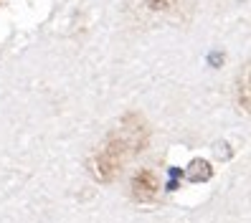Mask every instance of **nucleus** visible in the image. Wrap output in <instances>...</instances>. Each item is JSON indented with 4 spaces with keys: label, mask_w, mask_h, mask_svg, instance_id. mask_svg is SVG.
Masks as SVG:
<instances>
[{
    "label": "nucleus",
    "mask_w": 251,
    "mask_h": 223,
    "mask_svg": "<svg viewBox=\"0 0 251 223\" xmlns=\"http://www.w3.org/2000/svg\"><path fill=\"white\" fill-rule=\"evenodd\" d=\"M157 193H160V180L155 177V173H150V170L135 173V177H132V196L137 200L150 203L157 198Z\"/></svg>",
    "instance_id": "obj_1"
},
{
    "label": "nucleus",
    "mask_w": 251,
    "mask_h": 223,
    "mask_svg": "<svg viewBox=\"0 0 251 223\" xmlns=\"http://www.w3.org/2000/svg\"><path fill=\"white\" fill-rule=\"evenodd\" d=\"M170 175H173V177H178V170H170ZM168 188H170V190H173V188H178V185H175V180H173V183H170V185H168Z\"/></svg>",
    "instance_id": "obj_4"
},
{
    "label": "nucleus",
    "mask_w": 251,
    "mask_h": 223,
    "mask_svg": "<svg viewBox=\"0 0 251 223\" xmlns=\"http://www.w3.org/2000/svg\"><path fill=\"white\" fill-rule=\"evenodd\" d=\"M213 175V170H211V165L205 160H193L190 162V170H188V177L193 183H198V180H208V177Z\"/></svg>",
    "instance_id": "obj_2"
},
{
    "label": "nucleus",
    "mask_w": 251,
    "mask_h": 223,
    "mask_svg": "<svg viewBox=\"0 0 251 223\" xmlns=\"http://www.w3.org/2000/svg\"><path fill=\"white\" fill-rule=\"evenodd\" d=\"M145 3L150 5V8H155V10H157V8H168L170 3H175V0H145Z\"/></svg>",
    "instance_id": "obj_3"
}]
</instances>
